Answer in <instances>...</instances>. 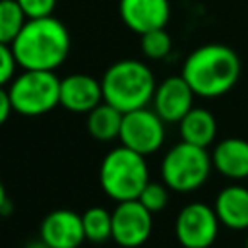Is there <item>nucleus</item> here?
<instances>
[{
	"label": "nucleus",
	"mask_w": 248,
	"mask_h": 248,
	"mask_svg": "<svg viewBox=\"0 0 248 248\" xmlns=\"http://www.w3.org/2000/svg\"><path fill=\"white\" fill-rule=\"evenodd\" d=\"M118 138L124 147L145 157L155 153L163 145L165 122L155 110H147V107L138 108L122 116V128Z\"/></svg>",
	"instance_id": "8"
},
{
	"label": "nucleus",
	"mask_w": 248,
	"mask_h": 248,
	"mask_svg": "<svg viewBox=\"0 0 248 248\" xmlns=\"http://www.w3.org/2000/svg\"><path fill=\"white\" fill-rule=\"evenodd\" d=\"M153 229V213L138 200L118 202L112 211V240L122 248H138L147 242Z\"/></svg>",
	"instance_id": "9"
},
{
	"label": "nucleus",
	"mask_w": 248,
	"mask_h": 248,
	"mask_svg": "<svg viewBox=\"0 0 248 248\" xmlns=\"http://www.w3.org/2000/svg\"><path fill=\"white\" fill-rule=\"evenodd\" d=\"M99 182L105 194L114 202L138 200L149 182L145 157L124 145L110 149L101 161Z\"/></svg>",
	"instance_id": "4"
},
{
	"label": "nucleus",
	"mask_w": 248,
	"mask_h": 248,
	"mask_svg": "<svg viewBox=\"0 0 248 248\" xmlns=\"http://www.w3.org/2000/svg\"><path fill=\"white\" fill-rule=\"evenodd\" d=\"M103 103L101 81L87 74H72L60 79V105L76 114H87Z\"/></svg>",
	"instance_id": "13"
},
{
	"label": "nucleus",
	"mask_w": 248,
	"mask_h": 248,
	"mask_svg": "<svg viewBox=\"0 0 248 248\" xmlns=\"http://www.w3.org/2000/svg\"><path fill=\"white\" fill-rule=\"evenodd\" d=\"M213 165L205 147L186 141L172 145L161 163L163 184L174 192H194L205 184Z\"/></svg>",
	"instance_id": "5"
},
{
	"label": "nucleus",
	"mask_w": 248,
	"mask_h": 248,
	"mask_svg": "<svg viewBox=\"0 0 248 248\" xmlns=\"http://www.w3.org/2000/svg\"><path fill=\"white\" fill-rule=\"evenodd\" d=\"M140 37H141V52L151 60L167 58L172 50V39L165 29H153Z\"/></svg>",
	"instance_id": "20"
},
{
	"label": "nucleus",
	"mask_w": 248,
	"mask_h": 248,
	"mask_svg": "<svg viewBox=\"0 0 248 248\" xmlns=\"http://www.w3.org/2000/svg\"><path fill=\"white\" fill-rule=\"evenodd\" d=\"M138 202L151 213H159L169 203V188L161 182H147L141 194L138 196Z\"/></svg>",
	"instance_id": "21"
},
{
	"label": "nucleus",
	"mask_w": 248,
	"mask_h": 248,
	"mask_svg": "<svg viewBox=\"0 0 248 248\" xmlns=\"http://www.w3.org/2000/svg\"><path fill=\"white\" fill-rule=\"evenodd\" d=\"M10 46L17 66L23 70L54 72L68 58L72 39L66 25L48 16L27 19Z\"/></svg>",
	"instance_id": "1"
},
{
	"label": "nucleus",
	"mask_w": 248,
	"mask_h": 248,
	"mask_svg": "<svg viewBox=\"0 0 248 248\" xmlns=\"http://www.w3.org/2000/svg\"><path fill=\"white\" fill-rule=\"evenodd\" d=\"M103 101L118 108L122 114L145 108L155 93V78L147 64L140 60H118L107 68L101 78Z\"/></svg>",
	"instance_id": "3"
},
{
	"label": "nucleus",
	"mask_w": 248,
	"mask_h": 248,
	"mask_svg": "<svg viewBox=\"0 0 248 248\" xmlns=\"http://www.w3.org/2000/svg\"><path fill=\"white\" fill-rule=\"evenodd\" d=\"M122 116L124 114L118 108L103 101L91 112H87V130L97 141H112L120 136Z\"/></svg>",
	"instance_id": "17"
},
{
	"label": "nucleus",
	"mask_w": 248,
	"mask_h": 248,
	"mask_svg": "<svg viewBox=\"0 0 248 248\" xmlns=\"http://www.w3.org/2000/svg\"><path fill=\"white\" fill-rule=\"evenodd\" d=\"M8 207V196H6V188H4V182L0 178V213H4Z\"/></svg>",
	"instance_id": "25"
},
{
	"label": "nucleus",
	"mask_w": 248,
	"mask_h": 248,
	"mask_svg": "<svg viewBox=\"0 0 248 248\" xmlns=\"http://www.w3.org/2000/svg\"><path fill=\"white\" fill-rule=\"evenodd\" d=\"M41 240L52 248H78L85 240L81 215L72 209H54L41 223Z\"/></svg>",
	"instance_id": "12"
},
{
	"label": "nucleus",
	"mask_w": 248,
	"mask_h": 248,
	"mask_svg": "<svg viewBox=\"0 0 248 248\" xmlns=\"http://www.w3.org/2000/svg\"><path fill=\"white\" fill-rule=\"evenodd\" d=\"M153 110L163 122H180L194 107V91L182 76L163 79L153 93Z\"/></svg>",
	"instance_id": "10"
},
{
	"label": "nucleus",
	"mask_w": 248,
	"mask_h": 248,
	"mask_svg": "<svg viewBox=\"0 0 248 248\" xmlns=\"http://www.w3.org/2000/svg\"><path fill=\"white\" fill-rule=\"evenodd\" d=\"M213 169L232 180L248 178V140L242 138H225L221 140L211 153Z\"/></svg>",
	"instance_id": "14"
},
{
	"label": "nucleus",
	"mask_w": 248,
	"mask_h": 248,
	"mask_svg": "<svg viewBox=\"0 0 248 248\" xmlns=\"http://www.w3.org/2000/svg\"><path fill=\"white\" fill-rule=\"evenodd\" d=\"M219 219L213 207L192 202L180 209L174 221V234L182 248H211L219 232Z\"/></svg>",
	"instance_id": "7"
},
{
	"label": "nucleus",
	"mask_w": 248,
	"mask_h": 248,
	"mask_svg": "<svg viewBox=\"0 0 248 248\" xmlns=\"http://www.w3.org/2000/svg\"><path fill=\"white\" fill-rule=\"evenodd\" d=\"M217 219L231 231H244L248 229V188L231 184L223 188L213 205Z\"/></svg>",
	"instance_id": "15"
},
{
	"label": "nucleus",
	"mask_w": 248,
	"mask_h": 248,
	"mask_svg": "<svg viewBox=\"0 0 248 248\" xmlns=\"http://www.w3.org/2000/svg\"><path fill=\"white\" fill-rule=\"evenodd\" d=\"M12 103H10V97H8V91L4 87H0V126L8 120V116L12 114Z\"/></svg>",
	"instance_id": "24"
},
{
	"label": "nucleus",
	"mask_w": 248,
	"mask_h": 248,
	"mask_svg": "<svg viewBox=\"0 0 248 248\" xmlns=\"http://www.w3.org/2000/svg\"><path fill=\"white\" fill-rule=\"evenodd\" d=\"M27 17L16 0H0V43L12 45Z\"/></svg>",
	"instance_id": "19"
},
{
	"label": "nucleus",
	"mask_w": 248,
	"mask_h": 248,
	"mask_svg": "<svg viewBox=\"0 0 248 248\" xmlns=\"http://www.w3.org/2000/svg\"><path fill=\"white\" fill-rule=\"evenodd\" d=\"M244 248H248V240H246V246H244Z\"/></svg>",
	"instance_id": "27"
},
{
	"label": "nucleus",
	"mask_w": 248,
	"mask_h": 248,
	"mask_svg": "<svg viewBox=\"0 0 248 248\" xmlns=\"http://www.w3.org/2000/svg\"><path fill=\"white\" fill-rule=\"evenodd\" d=\"M238 54L221 43H209L198 46L188 54L182 66V78L200 97H221L229 93L240 78Z\"/></svg>",
	"instance_id": "2"
},
{
	"label": "nucleus",
	"mask_w": 248,
	"mask_h": 248,
	"mask_svg": "<svg viewBox=\"0 0 248 248\" xmlns=\"http://www.w3.org/2000/svg\"><path fill=\"white\" fill-rule=\"evenodd\" d=\"M12 110L23 116H41L60 105V79L54 72L23 70L8 87Z\"/></svg>",
	"instance_id": "6"
},
{
	"label": "nucleus",
	"mask_w": 248,
	"mask_h": 248,
	"mask_svg": "<svg viewBox=\"0 0 248 248\" xmlns=\"http://www.w3.org/2000/svg\"><path fill=\"white\" fill-rule=\"evenodd\" d=\"M118 10L124 25L138 35L165 29L170 17L169 0H120Z\"/></svg>",
	"instance_id": "11"
},
{
	"label": "nucleus",
	"mask_w": 248,
	"mask_h": 248,
	"mask_svg": "<svg viewBox=\"0 0 248 248\" xmlns=\"http://www.w3.org/2000/svg\"><path fill=\"white\" fill-rule=\"evenodd\" d=\"M16 2L19 4L27 19L48 17L56 8V0H16Z\"/></svg>",
	"instance_id": "22"
},
{
	"label": "nucleus",
	"mask_w": 248,
	"mask_h": 248,
	"mask_svg": "<svg viewBox=\"0 0 248 248\" xmlns=\"http://www.w3.org/2000/svg\"><path fill=\"white\" fill-rule=\"evenodd\" d=\"M81 223H83L85 240L93 244H101L112 238V213L107 211L105 207L95 205L85 209V213H81Z\"/></svg>",
	"instance_id": "18"
},
{
	"label": "nucleus",
	"mask_w": 248,
	"mask_h": 248,
	"mask_svg": "<svg viewBox=\"0 0 248 248\" xmlns=\"http://www.w3.org/2000/svg\"><path fill=\"white\" fill-rule=\"evenodd\" d=\"M25 248H52V246H48L46 242H43V240L39 238V240H33V242H29Z\"/></svg>",
	"instance_id": "26"
},
{
	"label": "nucleus",
	"mask_w": 248,
	"mask_h": 248,
	"mask_svg": "<svg viewBox=\"0 0 248 248\" xmlns=\"http://www.w3.org/2000/svg\"><path fill=\"white\" fill-rule=\"evenodd\" d=\"M16 66H17V62L14 58L12 46L0 43V87H4V83H8L14 78Z\"/></svg>",
	"instance_id": "23"
},
{
	"label": "nucleus",
	"mask_w": 248,
	"mask_h": 248,
	"mask_svg": "<svg viewBox=\"0 0 248 248\" xmlns=\"http://www.w3.org/2000/svg\"><path fill=\"white\" fill-rule=\"evenodd\" d=\"M178 126H180L182 141L198 145V147H207L209 143H213L217 136L215 116L207 108L192 107L188 114L178 122Z\"/></svg>",
	"instance_id": "16"
}]
</instances>
